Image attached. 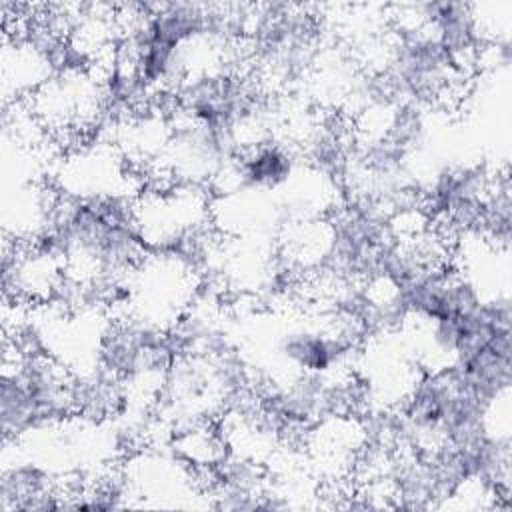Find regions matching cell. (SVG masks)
Returning a JSON list of instances; mask_svg holds the SVG:
<instances>
[{
	"mask_svg": "<svg viewBox=\"0 0 512 512\" xmlns=\"http://www.w3.org/2000/svg\"><path fill=\"white\" fill-rule=\"evenodd\" d=\"M0 416L4 440H16L32 428L44 426L36 400L32 398L26 382L20 374L2 376L0 392Z\"/></svg>",
	"mask_w": 512,
	"mask_h": 512,
	"instance_id": "6da1fadb",
	"label": "cell"
},
{
	"mask_svg": "<svg viewBox=\"0 0 512 512\" xmlns=\"http://www.w3.org/2000/svg\"><path fill=\"white\" fill-rule=\"evenodd\" d=\"M292 156L276 144H254L236 160V176L246 186L274 188L288 178Z\"/></svg>",
	"mask_w": 512,
	"mask_h": 512,
	"instance_id": "7a4b0ae2",
	"label": "cell"
}]
</instances>
